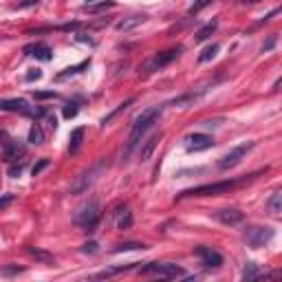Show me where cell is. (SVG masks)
I'll return each instance as SVG.
<instances>
[{"label": "cell", "instance_id": "cell-1", "mask_svg": "<svg viewBox=\"0 0 282 282\" xmlns=\"http://www.w3.org/2000/svg\"><path fill=\"white\" fill-rule=\"evenodd\" d=\"M161 110H163V106H150V108H146L141 112L139 117L135 119V126H132V132H130V137H128V146H126V155H130V150L139 143V139L143 137V132L148 130L155 121L159 119V115H161Z\"/></svg>", "mask_w": 282, "mask_h": 282}, {"label": "cell", "instance_id": "cell-2", "mask_svg": "<svg viewBox=\"0 0 282 282\" xmlns=\"http://www.w3.org/2000/svg\"><path fill=\"white\" fill-rule=\"evenodd\" d=\"M243 183H247V177L245 179H232V181H220V183H205V186L183 189V192L179 194V198H186V196H216V194L232 192L234 188L243 186Z\"/></svg>", "mask_w": 282, "mask_h": 282}, {"label": "cell", "instance_id": "cell-3", "mask_svg": "<svg viewBox=\"0 0 282 282\" xmlns=\"http://www.w3.org/2000/svg\"><path fill=\"white\" fill-rule=\"evenodd\" d=\"M73 220H75L78 227L86 229V232H93V229L97 227V223H99V205H97L95 201L84 203L78 212H75Z\"/></svg>", "mask_w": 282, "mask_h": 282}, {"label": "cell", "instance_id": "cell-4", "mask_svg": "<svg viewBox=\"0 0 282 282\" xmlns=\"http://www.w3.org/2000/svg\"><path fill=\"white\" fill-rule=\"evenodd\" d=\"M271 238H274V229H271V227H260V225L247 227V232L243 234V240L249 245V247H254V249L265 247Z\"/></svg>", "mask_w": 282, "mask_h": 282}, {"label": "cell", "instance_id": "cell-5", "mask_svg": "<svg viewBox=\"0 0 282 282\" xmlns=\"http://www.w3.org/2000/svg\"><path fill=\"white\" fill-rule=\"evenodd\" d=\"M254 148V141H247V143H240V146H236L234 150H229L227 155L218 161V168L220 170H229V168H236L240 161H243V157L247 155V152Z\"/></svg>", "mask_w": 282, "mask_h": 282}, {"label": "cell", "instance_id": "cell-6", "mask_svg": "<svg viewBox=\"0 0 282 282\" xmlns=\"http://www.w3.org/2000/svg\"><path fill=\"white\" fill-rule=\"evenodd\" d=\"M141 274H155L161 276V278H177V276H183V269L172 263H150L141 267Z\"/></svg>", "mask_w": 282, "mask_h": 282}, {"label": "cell", "instance_id": "cell-7", "mask_svg": "<svg viewBox=\"0 0 282 282\" xmlns=\"http://www.w3.org/2000/svg\"><path fill=\"white\" fill-rule=\"evenodd\" d=\"M101 170H104V163H97L95 168H91L89 172H82L78 179H75V183L71 186V192L73 194H80V192H86L91 186H93V181L97 179V174H101Z\"/></svg>", "mask_w": 282, "mask_h": 282}, {"label": "cell", "instance_id": "cell-8", "mask_svg": "<svg viewBox=\"0 0 282 282\" xmlns=\"http://www.w3.org/2000/svg\"><path fill=\"white\" fill-rule=\"evenodd\" d=\"M0 110L7 112H20V115H42V110H33L29 106L27 99H20V97H13V99H0Z\"/></svg>", "mask_w": 282, "mask_h": 282}, {"label": "cell", "instance_id": "cell-9", "mask_svg": "<svg viewBox=\"0 0 282 282\" xmlns=\"http://www.w3.org/2000/svg\"><path fill=\"white\" fill-rule=\"evenodd\" d=\"M186 141H188V150H192V152L207 150V148L214 146V139L209 135H205V132H194V135H189Z\"/></svg>", "mask_w": 282, "mask_h": 282}, {"label": "cell", "instance_id": "cell-10", "mask_svg": "<svg viewBox=\"0 0 282 282\" xmlns=\"http://www.w3.org/2000/svg\"><path fill=\"white\" fill-rule=\"evenodd\" d=\"M24 53L33 55L35 60H42V62H49V60L53 58V51H51V47H49V44H44V42L27 44V47H24Z\"/></svg>", "mask_w": 282, "mask_h": 282}, {"label": "cell", "instance_id": "cell-11", "mask_svg": "<svg viewBox=\"0 0 282 282\" xmlns=\"http://www.w3.org/2000/svg\"><path fill=\"white\" fill-rule=\"evenodd\" d=\"M194 251H196V256L203 260L205 267H214V269H216V267L223 265V256H220L218 251H212L209 247H196Z\"/></svg>", "mask_w": 282, "mask_h": 282}, {"label": "cell", "instance_id": "cell-12", "mask_svg": "<svg viewBox=\"0 0 282 282\" xmlns=\"http://www.w3.org/2000/svg\"><path fill=\"white\" fill-rule=\"evenodd\" d=\"M181 55V49H168V51H161V53H157L155 58H152V62H150V66L152 69H161V66H168L170 62H174V60Z\"/></svg>", "mask_w": 282, "mask_h": 282}, {"label": "cell", "instance_id": "cell-13", "mask_svg": "<svg viewBox=\"0 0 282 282\" xmlns=\"http://www.w3.org/2000/svg\"><path fill=\"white\" fill-rule=\"evenodd\" d=\"M22 155H24V146L20 141H7L2 146V159L4 161L13 163V161H18Z\"/></svg>", "mask_w": 282, "mask_h": 282}, {"label": "cell", "instance_id": "cell-14", "mask_svg": "<svg viewBox=\"0 0 282 282\" xmlns=\"http://www.w3.org/2000/svg\"><path fill=\"white\" fill-rule=\"evenodd\" d=\"M216 218L220 220L223 225H238V223H243V218H245V214L243 212H238V209H218L216 212Z\"/></svg>", "mask_w": 282, "mask_h": 282}, {"label": "cell", "instance_id": "cell-15", "mask_svg": "<svg viewBox=\"0 0 282 282\" xmlns=\"http://www.w3.org/2000/svg\"><path fill=\"white\" fill-rule=\"evenodd\" d=\"M148 20V16H143V13H137V16H130V18H124L117 22V31H132L135 27H139Z\"/></svg>", "mask_w": 282, "mask_h": 282}, {"label": "cell", "instance_id": "cell-16", "mask_svg": "<svg viewBox=\"0 0 282 282\" xmlns=\"http://www.w3.org/2000/svg\"><path fill=\"white\" fill-rule=\"evenodd\" d=\"M130 225H132V214L124 205V207L117 209V229H130Z\"/></svg>", "mask_w": 282, "mask_h": 282}, {"label": "cell", "instance_id": "cell-17", "mask_svg": "<svg viewBox=\"0 0 282 282\" xmlns=\"http://www.w3.org/2000/svg\"><path fill=\"white\" fill-rule=\"evenodd\" d=\"M82 139H84V128H75V130L71 132V143H69V152H71V155H75V152L80 150Z\"/></svg>", "mask_w": 282, "mask_h": 282}, {"label": "cell", "instance_id": "cell-18", "mask_svg": "<svg viewBox=\"0 0 282 282\" xmlns=\"http://www.w3.org/2000/svg\"><path fill=\"white\" fill-rule=\"evenodd\" d=\"M159 139H161V135H152L150 139H148L146 143H143V150H141V161H148V159L152 157V152H155V148H157Z\"/></svg>", "mask_w": 282, "mask_h": 282}, {"label": "cell", "instance_id": "cell-19", "mask_svg": "<svg viewBox=\"0 0 282 282\" xmlns=\"http://www.w3.org/2000/svg\"><path fill=\"white\" fill-rule=\"evenodd\" d=\"M89 64H91V58L84 60V62H80V64H75V66H69V69H64L62 73L58 75V80H66V78H71V75H78L84 69H89Z\"/></svg>", "mask_w": 282, "mask_h": 282}, {"label": "cell", "instance_id": "cell-20", "mask_svg": "<svg viewBox=\"0 0 282 282\" xmlns=\"http://www.w3.org/2000/svg\"><path fill=\"white\" fill-rule=\"evenodd\" d=\"M27 251H29V256H33L35 260H40V263H44V265H51V263H53V256H51L49 251L40 249V247H27Z\"/></svg>", "mask_w": 282, "mask_h": 282}, {"label": "cell", "instance_id": "cell-21", "mask_svg": "<svg viewBox=\"0 0 282 282\" xmlns=\"http://www.w3.org/2000/svg\"><path fill=\"white\" fill-rule=\"evenodd\" d=\"M216 27H218V20H212V22H209V24H205V27L201 29V31H198L196 35H194V40H196V42H205V40H207L209 35H212L214 31H216Z\"/></svg>", "mask_w": 282, "mask_h": 282}, {"label": "cell", "instance_id": "cell-22", "mask_svg": "<svg viewBox=\"0 0 282 282\" xmlns=\"http://www.w3.org/2000/svg\"><path fill=\"white\" fill-rule=\"evenodd\" d=\"M132 104H135V97H130V99H126V101H124V104H119V106H117V108H115V110H112V112H110V115H106V117H104V119H101V126H106V124H108V121H112V119H115V117H117V115H119V112H124L126 108H130V106H132Z\"/></svg>", "mask_w": 282, "mask_h": 282}, {"label": "cell", "instance_id": "cell-23", "mask_svg": "<svg viewBox=\"0 0 282 282\" xmlns=\"http://www.w3.org/2000/svg\"><path fill=\"white\" fill-rule=\"evenodd\" d=\"M267 207H269L274 214H280L282 212V192H280V189H276V192H274V196L269 198Z\"/></svg>", "mask_w": 282, "mask_h": 282}, {"label": "cell", "instance_id": "cell-24", "mask_svg": "<svg viewBox=\"0 0 282 282\" xmlns=\"http://www.w3.org/2000/svg\"><path fill=\"white\" fill-rule=\"evenodd\" d=\"M243 278L245 280H256V278H260V269H258V265L256 263H247L245 265V269H243Z\"/></svg>", "mask_w": 282, "mask_h": 282}, {"label": "cell", "instance_id": "cell-25", "mask_svg": "<svg viewBox=\"0 0 282 282\" xmlns=\"http://www.w3.org/2000/svg\"><path fill=\"white\" fill-rule=\"evenodd\" d=\"M216 53H218V44H212V47H205L201 51V55H198V62L205 64V62H209L212 58H216Z\"/></svg>", "mask_w": 282, "mask_h": 282}, {"label": "cell", "instance_id": "cell-26", "mask_svg": "<svg viewBox=\"0 0 282 282\" xmlns=\"http://www.w3.org/2000/svg\"><path fill=\"white\" fill-rule=\"evenodd\" d=\"M137 249H146V245L141 243H121L112 247V254H121V251H137Z\"/></svg>", "mask_w": 282, "mask_h": 282}, {"label": "cell", "instance_id": "cell-27", "mask_svg": "<svg viewBox=\"0 0 282 282\" xmlns=\"http://www.w3.org/2000/svg\"><path fill=\"white\" fill-rule=\"evenodd\" d=\"M29 141L31 143H42V130H40V126H31V130H29Z\"/></svg>", "mask_w": 282, "mask_h": 282}, {"label": "cell", "instance_id": "cell-28", "mask_svg": "<svg viewBox=\"0 0 282 282\" xmlns=\"http://www.w3.org/2000/svg\"><path fill=\"white\" fill-rule=\"evenodd\" d=\"M209 2H212V0H196V2H194L192 7L188 9V13H189V16H196V13L201 11V9H205V7H207Z\"/></svg>", "mask_w": 282, "mask_h": 282}, {"label": "cell", "instance_id": "cell-29", "mask_svg": "<svg viewBox=\"0 0 282 282\" xmlns=\"http://www.w3.org/2000/svg\"><path fill=\"white\" fill-rule=\"evenodd\" d=\"M62 115L66 117V119H73V117L78 115V104H75V101L66 104V106H64V110H62Z\"/></svg>", "mask_w": 282, "mask_h": 282}, {"label": "cell", "instance_id": "cell-30", "mask_svg": "<svg viewBox=\"0 0 282 282\" xmlns=\"http://www.w3.org/2000/svg\"><path fill=\"white\" fill-rule=\"evenodd\" d=\"M47 166H49V159H40V161H38V163H35V166H33V170H31V172H33V177H38V174L42 172V170H44V168H47Z\"/></svg>", "mask_w": 282, "mask_h": 282}, {"label": "cell", "instance_id": "cell-31", "mask_svg": "<svg viewBox=\"0 0 282 282\" xmlns=\"http://www.w3.org/2000/svg\"><path fill=\"white\" fill-rule=\"evenodd\" d=\"M51 97H58L53 91H38L35 93V99H51Z\"/></svg>", "mask_w": 282, "mask_h": 282}, {"label": "cell", "instance_id": "cell-32", "mask_svg": "<svg viewBox=\"0 0 282 282\" xmlns=\"http://www.w3.org/2000/svg\"><path fill=\"white\" fill-rule=\"evenodd\" d=\"M11 203H13V194H4V196L0 198V212H2L7 205H11Z\"/></svg>", "mask_w": 282, "mask_h": 282}, {"label": "cell", "instance_id": "cell-33", "mask_svg": "<svg viewBox=\"0 0 282 282\" xmlns=\"http://www.w3.org/2000/svg\"><path fill=\"white\" fill-rule=\"evenodd\" d=\"M22 170H24L22 163H18V166H11V168H9V177L16 179V177H20V172H22Z\"/></svg>", "mask_w": 282, "mask_h": 282}, {"label": "cell", "instance_id": "cell-34", "mask_svg": "<svg viewBox=\"0 0 282 282\" xmlns=\"http://www.w3.org/2000/svg\"><path fill=\"white\" fill-rule=\"evenodd\" d=\"M82 251H86V254H95V251H97V243H86L84 247H82Z\"/></svg>", "mask_w": 282, "mask_h": 282}, {"label": "cell", "instance_id": "cell-35", "mask_svg": "<svg viewBox=\"0 0 282 282\" xmlns=\"http://www.w3.org/2000/svg\"><path fill=\"white\" fill-rule=\"evenodd\" d=\"M38 2H40V0H22L18 7H20V9H27V7H33V4H38Z\"/></svg>", "mask_w": 282, "mask_h": 282}, {"label": "cell", "instance_id": "cell-36", "mask_svg": "<svg viewBox=\"0 0 282 282\" xmlns=\"http://www.w3.org/2000/svg\"><path fill=\"white\" fill-rule=\"evenodd\" d=\"M274 44H276V35H271L269 40L263 44V51H269V49H274Z\"/></svg>", "mask_w": 282, "mask_h": 282}, {"label": "cell", "instance_id": "cell-37", "mask_svg": "<svg viewBox=\"0 0 282 282\" xmlns=\"http://www.w3.org/2000/svg\"><path fill=\"white\" fill-rule=\"evenodd\" d=\"M40 75H42V73H40V71H38V69H33V71H31V73H29V75H27V80H29V82H31V80H40Z\"/></svg>", "mask_w": 282, "mask_h": 282}, {"label": "cell", "instance_id": "cell-38", "mask_svg": "<svg viewBox=\"0 0 282 282\" xmlns=\"http://www.w3.org/2000/svg\"><path fill=\"white\" fill-rule=\"evenodd\" d=\"M245 4H251V2H258V0H243Z\"/></svg>", "mask_w": 282, "mask_h": 282}, {"label": "cell", "instance_id": "cell-39", "mask_svg": "<svg viewBox=\"0 0 282 282\" xmlns=\"http://www.w3.org/2000/svg\"><path fill=\"white\" fill-rule=\"evenodd\" d=\"M93 2H95V0H89V4H93Z\"/></svg>", "mask_w": 282, "mask_h": 282}, {"label": "cell", "instance_id": "cell-40", "mask_svg": "<svg viewBox=\"0 0 282 282\" xmlns=\"http://www.w3.org/2000/svg\"><path fill=\"white\" fill-rule=\"evenodd\" d=\"M0 137H2V130H0Z\"/></svg>", "mask_w": 282, "mask_h": 282}]
</instances>
